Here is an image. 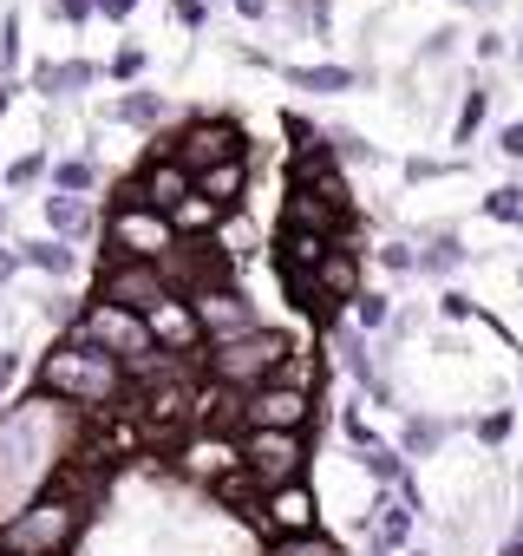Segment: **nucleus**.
<instances>
[{
  "label": "nucleus",
  "mask_w": 523,
  "mask_h": 556,
  "mask_svg": "<svg viewBox=\"0 0 523 556\" xmlns=\"http://www.w3.org/2000/svg\"><path fill=\"white\" fill-rule=\"evenodd\" d=\"M40 393L66 400L73 413H105V406H118V393H125V361L105 354V348H92L86 334H73V341H60V348L40 361Z\"/></svg>",
  "instance_id": "nucleus-1"
},
{
  "label": "nucleus",
  "mask_w": 523,
  "mask_h": 556,
  "mask_svg": "<svg viewBox=\"0 0 523 556\" xmlns=\"http://www.w3.org/2000/svg\"><path fill=\"white\" fill-rule=\"evenodd\" d=\"M79 523H86V504L66 484H53V491H40L34 504H21L8 523H0V549L8 556H66Z\"/></svg>",
  "instance_id": "nucleus-2"
},
{
  "label": "nucleus",
  "mask_w": 523,
  "mask_h": 556,
  "mask_svg": "<svg viewBox=\"0 0 523 556\" xmlns=\"http://www.w3.org/2000/svg\"><path fill=\"white\" fill-rule=\"evenodd\" d=\"M295 354V341L282 334V328H248V334H235V341H209V380L216 387H235V393H248V387H262V380H269L282 361Z\"/></svg>",
  "instance_id": "nucleus-3"
},
{
  "label": "nucleus",
  "mask_w": 523,
  "mask_h": 556,
  "mask_svg": "<svg viewBox=\"0 0 523 556\" xmlns=\"http://www.w3.org/2000/svg\"><path fill=\"white\" fill-rule=\"evenodd\" d=\"M242 465L262 491H276L308 471V432L302 426H242Z\"/></svg>",
  "instance_id": "nucleus-4"
},
{
  "label": "nucleus",
  "mask_w": 523,
  "mask_h": 556,
  "mask_svg": "<svg viewBox=\"0 0 523 556\" xmlns=\"http://www.w3.org/2000/svg\"><path fill=\"white\" fill-rule=\"evenodd\" d=\"M105 242H112V255H131V262H164L183 236H177V223L164 216V210H144L131 190L118 197V210H112V223H105Z\"/></svg>",
  "instance_id": "nucleus-5"
},
{
  "label": "nucleus",
  "mask_w": 523,
  "mask_h": 556,
  "mask_svg": "<svg viewBox=\"0 0 523 556\" xmlns=\"http://www.w3.org/2000/svg\"><path fill=\"white\" fill-rule=\"evenodd\" d=\"M203 419V393L190 387V374L177 367V374H164V380H151L144 387V400H138V439H190V426Z\"/></svg>",
  "instance_id": "nucleus-6"
},
{
  "label": "nucleus",
  "mask_w": 523,
  "mask_h": 556,
  "mask_svg": "<svg viewBox=\"0 0 523 556\" xmlns=\"http://www.w3.org/2000/svg\"><path fill=\"white\" fill-rule=\"evenodd\" d=\"M248 144H242V125L235 118H222V112H196V118H183L177 131H170V157L196 177V170H209V164H222V157H242Z\"/></svg>",
  "instance_id": "nucleus-7"
},
{
  "label": "nucleus",
  "mask_w": 523,
  "mask_h": 556,
  "mask_svg": "<svg viewBox=\"0 0 523 556\" xmlns=\"http://www.w3.org/2000/svg\"><path fill=\"white\" fill-rule=\"evenodd\" d=\"M79 334H86L92 348L118 354L125 367H131L144 348H157V341H151V321H144V315H131V308H118V302H105V295H92V302H86V315H79Z\"/></svg>",
  "instance_id": "nucleus-8"
},
{
  "label": "nucleus",
  "mask_w": 523,
  "mask_h": 556,
  "mask_svg": "<svg viewBox=\"0 0 523 556\" xmlns=\"http://www.w3.org/2000/svg\"><path fill=\"white\" fill-rule=\"evenodd\" d=\"M99 295L105 302H118V308H131V315H151L164 295H170V282H164V268L157 262H131V255H105V275H99Z\"/></svg>",
  "instance_id": "nucleus-9"
},
{
  "label": "nucleus",
  "mask_w": 523,
  "mask_h": 556,
  "mask_svg": "<svg viewBox=\"0 0 523 556\" xmlns=\"http://www.w3.org/2000/svg\"><path fill=\"white\" fill-rule=\"evenodd\" d=\"M321 523V497L308 478H289L276 491H262V510H255V530H269V536H302Z\"/></svg>",
  "instance_id": "nucleus-10"
},
{
  "label": "nucleus",
  "mask_w": 523,
  "mask_h": 556,
  "mask_svg": "<svg viewBox=\"0 0 523 556\" xmlns=\"http://www.w3.org/2000/svg\"><path fill=\"white\" fill-rule=\"evenodd\" d=\"M190 190H196V177H190V170L170 157V131H164V138H157V151L144 157V170L131 177V197H138L144 210H164V216H170V210H177Z\"/></svg>",
  "instance_id": "nucleus-11"
},
{
  "label": "nucleus",
  "mask_w": 523,
  "mask_h": 556,
  "mask_svg": "<svg viewBox=\"0 0 523 556\" xmlns=\"http://www.w3.org/2000/svg\"><path fill=\"white\" fill-rule=\"evenodd\" d=\"M177 471H183V478L216 484V478L242 471V439H235V432H222V426H203V432H190V439L177 445Z\"/></svg>",
  "instance_id": "nucleus-12"
},
{
  "label": "nucleus",
  "mask_w": 523,
  "mask_h": 556,
  "mask_svg": "<svg viewBox=\"0 0 523 556\" xmlns=\"http://www.w3.org/2000/svg\"><path fill=\"white\" fill-rule=\"evenodd\" d=\"M242 426H315V393H295L282 380H262L242 393Z\"/></svg>",
  "instance_id": "nucleus-13"
},
{
  "label": "nucleus",
  "mask_w": 523,
  "mask_h": 556,
  "mask_svg": "<svg viewBox=\"0 0 523 556\" xmlns=\"http://www.w3.org/2000/svg\"><path fill=\"white\" fill-rule=\"evenodd\" d=\"M190 308H196L203 341H235V334H248V328H255V308H248V295H242L235 282L196 289V295H190Z\"/></svg>",
  "instance_id": "nucleus-14"
},
{
  "label": "nucleus",
  "mask_w": 523,
  "mask_h": 556,
  "mask_svg": "<svg viewBox=\"0 0 523 556\" xmlns=\"http://www.w3.org/2000/svg\"><path fill=\"white\" fill-rule=\"evenodd\" d=\"M360 289H367V275H360L354 242H334V249H328V262L315 268V315H334V308L360 302Z\"/></svg>",
  "instance_id": "nucleus-15"
},
{
  "label": "nucleus",
  "mask_w": 523,
  "mask_h": 556,
  "mask_svg": "<svg viewBox=\"0 0 523 556\" xmlns=\"http://www.w3.org/2000/svg\"><path fill=\"white\" fill-rule=\"evenodd\" d=\"M99 73H105V66H92V60H40V66H34V92H40L47 105H66V99H86V92L99 86Z\"/></svg>",
  "instance_id": "nucleus-16"
},
{
  "label": "nucleus",
  "mask_w": 523,
  "mask_h": 556,
  "mask_svg": "<svg viewBox=\"0 0 523 556\" xmlns=\"http://www.w3.org/2000/svg\"><path fill=\"white\" fill-rule=\"evenodd\" d=\"M144 321H151V341H157V348H170V354H190V348L203 341V328H196V308H190V295H164V302H157V308H151Z\"/></svg>",
  "instance_id": "nucleus-17"
},
{
  "label": "nucleus",
  "mask_w": 523,
  "mask_h": 556,
  "mask_svg": "<svg viewBox=\"0 0 523 556\" xmlns=\"http://www.w3.org/2000/svg\"><path fill=\"white\" fill-rule=\"evenodd\" d=\"M112 125H125V131H170V99L157 86H125L118 105H112Z\"/></svg>",
  "instance_id": "nucleus-18"
},
{
  "label": "nucleus",
  "mask_w": 523,
  "mask_h": 556,
  "mask_svg": "<svg viewBox=\"0 0 523 556\" xmlns=\"http://www.w3.org/2000/svg\"><path fill=\"white\" fill-rule=\"evenodd\" d=\"M328 249H334V236H321V229H289V223H282L276 268H282V275H315V268L328 262Z\"/></svg>",
  "instance_id": "nucleus-19"
},
{
  "label": "nucleus",
  "mask_w": 523,
  "mask_h": 556,
  "mask_svg": "<svg viewBox=\"0 0 523 556\" xmlns=\"http://www.w3.org/2000/svg\"><path fill=\"white\" fill-rule=\"evenodd\" d=\"M295 92H315V99H341V92H354L360 86V73L354 66H334V60H321V66H276Z\"/></svg>",
  "instance_id": "nucleus-20"
},
{
  "label": "nucleus",
  "mask_w": 523,
  "mask_h": 556,
  "mask_svg": "<svg viewBox=\"0 0 523 556\" xmlns=\"http://www.w3.org/2000/svg\"><path fill=\"white\" fill-rule=\"evenodd\" d=\"M196 190L209 197V203H242V190H248V157H222V164H209V170H196Z\"/></svg>",
  "instance_id": "nucleus-21"
},
{
  "label": "nucleus",
  "mask_w": 523,
  "mask_h": 556,
  "mask_svg": "<svg viewBox=\"0 0 523 556\" xmlns=\"http://www.w3.org/2000/svg\"><path fill=\"white\" fill-rule=\"evenodd\" d=\"M464 268V242L451 236V229H425V242H419V275H458Z\"/></svg>",
  "instance_id": "nucleus-22"
},
{
  "label": "nucleus",
  "mask_w": 523,
  "mask_h": 556,
  "mask_svg": "<svg viewBox=\"0 0 523 556\" xmlns=\"http://www.w3.org/2000/svg\"><path fill=\"white\" fill-rule=\"evenodd\" d=\"M47 229H53L60 242H73V236H92V203H86V197H66V190H53V197H47Z\"/></svg>",
  "instance_id": "nucleus-23"
},
{
  "label": "nucleus",
  "mask_w": 523,
  "mask_h": 556,
  "mask_svg": "<svg viewBox=\"0 0 523 556\" xmlns=\"http://www.w3.org/2000/svg\"><path fill=\"white\" fill-rule=\"evenodd\" d=\"M412 543V504H380L373 510V556H399Z\"/></svg>",
  "instance_id": "nucleus-24"
},
{
  "label": "nucleus",
  "mask_w": 523,
  "mask_h": 556,
  "mask_svg": "<svg viewBox=\"0 0 523 556\" xmlns=\"http://www.w3.org/2000/svg\"><path fill=\"white\" fill-rule=\"evenodd\" d=\"M222 216H229V210H222V203H209L203 190H190V197H183V203L170 210L177 236H216V229H222Z\"/></svg>",
  "instance_id": "nucleus-25"
},
{
  "label": "nucleus",
  "mask_w": 523,
  "mask_h": 556,
  "mask_svg": "<svg viewBox=\"0 0 523 556\" xmlns=\"http://www.w3.org/2000/svg\"><path fill=\"white\" fill-rule=\"evenodd\" d=\"M144 66H151V47L125 34V40L112 47V60H105V79H118V86H138V79H144Z\"/></svg>",
  "instance_id": "nucleus-26"
},
{
  "label": "nucleus",
  "mask_w": 523,
  "mask_h": 556,
  "mask_svg": "<svg viewBox=\"0 0 523 556\" xmlns=\"http://www.w3.org/2000/svg\"><path fill=\"white\" fill-rule=\"evenodd\" d=\"M21 262H27V268H40V275H73V242L40 236V242H27V249H21Z\"/></svg>",
  "instance_id": "nucleus-27"
},
{
  "label": "nucleus",
  "mask_w": 523,
  "mask_h": 556,
  "mask_svg": "<svg viewBox=\"0 0 523 556\" xmlns=\"http://www.w3.org/2000/svg\"><path fill=\"white\" fill-rule=\"evenodd\" d=\"M282 21H289V34H315V40H328V27H334V8H328V0H289V8H282Z\"/></svg>",
  "instance_id": "nucleus-28"
},
{
  "label": "nucleus",
  "mask_w": 523,
  "mask_h": 556,
  "mask_svg": "<svg viewBox=\"0 0 523 556\" xmlns=\"http://www.w3.org/2000/svg\"><path fill=\"white\" fill-rule=\"evenodd\" d=\"M53 190L92 197V190H99V164H92V157H60V164H53Z\"/></svg>",
  "instance_id": "nucleus-29"
},
{
  "label": "nucleus",
  "mask_w": 523,
  "mask_h": 556,
  "mask_svg": "<svg viewBox=\"0 0 523 556\" xmlns=\"http://www.w3.org/2000/svg\"><path fill=\"white\" fill-rule=\"evenodd\" d=\"M269 556H347V549L321 530H302V536H269Z\"/></svg>",
  "instance_id": "nucleus-30"
},
{
  "label": "nucleus",
  "mask_w": 523,
  "mask_h": 556,
  "mask_svg": "<svg viewBox=\"0 0 523 556\" xmlns=\"http://www.w3.org/2000/svg\"><path fill=\"white\" fill-rule=\"evenodd\" d=\"M484 118H490V92H484V86H471V92H464V105H458L451 138H458V144H471V138L484 131Z\"/></svg>",
  "instance_id": "nucleus-31"
},
{
  "label": "nucleus",
  "mask_w": 523,
  "mask_h": 556,
  "mask_svg": "<svg viewBox=\"0 0 523 556\" xmlns=\"http://www.w3.org/2000/svg\"><path fill=\"white\" fill-rule=\"evenodd\" d=\"M445 445V426L438 419H406V432H399V452L406 458H425V452H438Z\"/></svg>",
  "instance_id": "nucleus-32"
},
{
  "label": "nucleus",
  "mask_w": 523,
  "mask_h": 556,
  "mask_svg": "<svg viewBox=\"0 0 523 556\" xmlns=\"http://www.w3.org/2000/svg\"><path fill=\"white\" fill-rule=\"evenodd\" d=\"M458 40H464L458 27H432V34L419 40V66H425V73H432V66H451V53H458Z\"/></svg>",
  "instance_id": "nucleus-33"
},
{
  "label": "nucleus",
  "mask_w": 523,
  "mask_h": 556,
  "mask_svg": "<svg viewBox=\"0 0 523 556\" xmlns=\"http://www.w3.org/2000/svg\"><path fill=\"white\" fill-rule=\"evenodd\" d=\"M328 144H334L341 164H380V151H373L360 131H347V125H328Z\"/></svg>",
  "instance_id": "nucleus-34"
},
{
  "label": "nucleus",
  "mask_w": 523,
  "mask_h": 556,
  "mask_svg": "<svg viewBox=\"0 0 523 556\" xmlns=\"http://www.w3.org/2000/svg\"><path fill=\"white\" fill-rule=\"evenodd\" d=\"M269 380H282V387H295V393H315L321 387V361H308V354H289Z\"/></svg>",
  "instance_id": "nucleus-35"
},
{
  "label": "nucleus",
  "mask_w": 523,
  "mask_h": 556,
  "mask_svg": "<svg viewBox=\"0 0 523 556\" xmlns=\"http://www.w3.org/2000/svg\"><path fill=\"white\" fill-rule=\"evenodd\" d=\"M360 465H367L380 484H399V478H406V452H386L380 439H373V445H360Z\"/></svg>",
  "instance_id": "nucleus-36"
},
{
  "label": "nucleus",
  "mask_w": 523,
  "mask_h": 556,
  "mask_svg": "<svg viewBox=\"0 0 523 556\" xmlns=\"http://www.w3.org/2000/svg\"><path fill=\"white\" fill-rule=\"evenodd\" d=\"M484 216H490V223H523V184H497V190L484 197Z\"/></svg>",
  "instance_id": "nucleus-37"
},
{
  "label": "nucleus",
  "mask_w": 523,
  "mask_h": 556,
  "mask_svg": "<svg viewBox=\"0 0 523 556\" xmlns=\"http://www.w3.org/2000/svg\"><path fill=\"white\" fill-rule=\"evenodd\" d=\"M209 14H216L209 0H170V27H177V34H203Z\"/></svg>",
  "instance_id": "nucleus-38"
},
{
  "label": "nucleus",
  "mask_w": 523,
  "mask_h": 556,
  "mask_svg": "<svg viewBox=\"0 0 523 556\" xmlns=\"http://www.w3.org/2000/svg\"><path fill=\"white\" fill-rule=\"evenodd\" d=\"M282 138H289V144H295V151H308V144H321V138H328V131H321V125H315V118H308V112H282Z\"/></svg>",
  "instance_id": "nucleus-39"
},
{
  "label": "nucleus",
  "mask_w": 523,
  "mask_h": 556,
  "mask_svg": "<svg viewBox=\"0 0 523 556\" xmlns=\"http://www.w3.org/2000/svg\"><path fill=\"white\" fill-rule=\"evenodd\" d=\"M47 170H53V164H47V157H40V151H21V157H14V164H8V190H27V184H40V177H47Z\"/></svg>",
  "instance_id": "nucleus-40"
},
{
  "label": "nucleus",
  "mask_w": 523,
  "mask_h": 556,
  "mask_svg": "<svg viewBox=\"0 0 523 556\" xmlns=\"http://www.w3.org/2000/svg\"><path fill=\"white\" fill-rule=\"evenodd\" d=\"M380 268H386V275H412V268H419V249L393 236V242H380Z\"/></svg>",
  "instance_id": "nucleus-41"
},
{
  "label": "nucleus",
  "mask_w": 523,
  "mask_h": 556,
  "mask_svg": "<svg viewBox=\"0 0 523 556\" xmlns=\"http://www.w3.org/2000/svg\"><path fill=\"white\" fill-rule=\"evenodd\" d=\"M354 315H360V328H386V321H393V302H386V295H373V289H360Z\"/></svg>",
  "instance_id": "nucleus-42"
},
{
  "label": "nucleus",
  "mask_w": 523,
  "mask_h": 556,
  "mask_svg": "<svg viewBox=\"0 0 523 556\" xmlns=\"http://www.w3.org/2000/svg\"><path fill=\"white\" fill-rule=\"evenodd\" d=\"M21 66V14L0 21V73H14Z\"/></svg>",
  "instance_id": "nucleus-43"
},
{
  "label": "nucleus",
  "mask_w": 523,
  "mask_h": 556,
  "mask_svg": "<svg viewBox=\"0 0 523 556\" xmlns=\"http://www.w3.org/2000/svg\"><path fill=\"white\" fill-rule=\"evenodd\" d=\"M53 21L86 27V21H99V0H53Z\"/></svg>",
  "instance_id": "nucleus-44"
},
{
  "label": "nucleus",
  "mask_w": 523,
  "mask_h": 556,
  "mask_svg": "<svg viewBox=\"0 0 523 556\" xmlns=\"http://www.w3.org/2000/svg\"><path fill=\"white\" fill-rule=\"evenodd\" d=\"M451 170H464V157H445V164H438V157H412V164H406L412 184H425V177H451Z\"/></svg>",
  "instance_id": "nucleus-45"
},
{
  "label": "nucleus",
  "mask_w": 523,
  "mask_h": 556,
  "mask_svg": "<svg viewBox=\"0 0 523 556\" xmlns=\"http://www.w3.org/2000/svg\"><path fill=\"white\" fill-rule=\"evenodd\" d=\"M477 439H484V445H503V439H510V413H503V406L484 413V419H477Z\"/></svg>",
  "instance_id": "nucleus-46"
},
{
  "label": "nucleus",
  "mask_w": 523,
  "mask_h": 556,
  "mask_svg": "<svg viewBox=\"0 0 523 556\" xmlns=\"http://www.w3.org/2000/svg\"><path fill=\"white\" fill-rule=\"evenodd\" d=\"M144 8V0H99V21H112V27H125L131 14Z\"/></svg>",
  "instance_id": "nucleus-47"
},
{
  "label": "nucleus",
  "mask_w": 523,
  "mask_h": 556,
  "mask_svg": "<svg viewBox=\"0 0 523 556\" xmlns=\"http://www.w3.org/2000/svg\"><path fill=\"white\" fill-rule=\"evenodd\" d=\"M503 53H510V40H503L497 27H484V34H477V60L490 66V60H503Z\"/></svg>",
  "instance_id": "nucleus-48"
},
{
  "label": "nucleus",
  "mask_w": 523,
  "mask_h": 556,
  "mask_svg": "<svg viewBox=\"0 0 523 556\" xmlns=\"http://www.w3.org/2000/svg\"><path fill=\"white\" fill-rule=\"evenodd\" d=\"M497 151H503V157H510V164H523V118H516V125H503V131H497Z\"/></svg>",
  "instance_id": "nucleus-49"
},
{
  "label": "nucleus",
  "mask_w": 523,
  "mask_h": 556,
  "mask_svg": "<svg viewBox=\"0 0 523 556\" xmlns=\"http://www.w3.org/2000/svg\"><path fill=\"white\" fill-rule=\"evenodd\" d=\"M235 14H242V21H269L276 0H235Z\"/></svg>",
  "instance_id": "nucleus-50"
},
{
  "label": "nucleus",
  "mask_w": 523,
  "mask_h": 556,
  "mask_svg": "<svg viewBox=\"0 0 523 556\" xmlns=\"http://www.w3.org/2000/svg\"><path fill=\"white\" fill-rule=\"evenodd\" d=\"M471 315H477V308H471L464 295H445V321H471Z\"/></svg>",
  "instance_id": "nucleus-51"
},
{
  "label": "nucleus",
  "mask_w": 523,
  "mask_h": 556,
  "mask_svg": "<svg viewBox=\"0 0 523 556\" xmlns=\"http://www.w3.org/2000/svg\"><path fill=\"white\" fill-rule=\"evenodd\" d=\"M451 8H471V14H497L503 0H451Z\"/></svg>",
  "instance_id": "nucleus-52"
},
{
  "label": "nucleus",
  "mask_w": 523,
  "mask_h": 556,
  "mask_svg": "<svg viewBox=\"0 0 523 556\" xmlns=\"http://www.w3.org/2000/svg\"><path fill=\"white\" fill-rule=\"evenodd\" d=\"M14 268H21V255H14V249H0V282H14Z\"/></svg>",
  "instance_id": "nucleus-53"
},
{
  "label": "nucleus",
  "mask_w": 523,
  "mask_h": 556,
  "mask_svg": "<svg viewBox=\"0 0 523 556\" xmlns=\"http://www.w3.org/2000/svg\"><path fill=\"white\" fill-rule=\"evenodd\" d=\"M14 367H21V354H0V393H8V380H14Z\"/></svg>",
  "instance_id": "nucleus-54"
},
{
  "label": "nucleus",
  "mask_w": 523,
  "mask_h": 556,
  "mask_svg": "<svg viewBox=\"0 0 523 556\" xmlns=\"http://www.w3.org/2000/svg\"><path fill=\"white\" fill-rule=\"evenodd\" d=\"M14 112V86H0V118H8Z\"/></svg>",
  "instance_id": "nucleus-55"
},
{
  "label": "nucleus",
  "mask_w": 523,
  "mask_h": 556,
  "mask_svg": "<svg viewBox=\"0 0 523 556\" xmlns=\"http://www.w3.org/2000/svg\"><path fill=\"white\" fill-rule=\"evenodd\" d=\"M497 556H523V536H510V543H503V549H497Z\"/></svg>",
  "instance_id": "nucleus-56"
},
{
  "label": "nucleus",
  "mask_w": 523,
  "mask_h": 556,
  "mask_svg": "<svg viewBox=\"0 0 523 556\" xmlns=\"http://www.w3.org/2000/svg\"><path fill=\"white\" fill-rule=\"evenodd\" d=\"M516 66H523V34H516Z\"/></svg>",
  "instance_id": "nucleus-57"
},
{
  "label": "nucleus",
  "mask_w": 523,
  "mask_h": 556,
  "mask_svg": "<svg viewBox=\"0 0 523 556\" xmlns=\"http://www.w3.org/2000/svg\"><path fill=\"white\" fill-rule=\"evenodd\" d=\"M209 8H222V0H209Z\"/></svg>",
  "instance_id": "nucleus-58"
},
{
  "label": "nucleus",
  "mask_w": 523,
  "mask_h": 556,
  "mask_svg": "<svg viewBox=\"0 0 523 556\" xmlns=\"http://www.w3.org/2000/svg\"><path fill=\"white\" fill-rule=\"evenodd\" d=\"M412 556H425V549H412Z\"/></svg>",
  "instance_id": "nucleus-59"
},
{
  "label": "nucleus",
  "mask_w": 523,
  "mask_h": 556,
  "mask_svg": "<svg viewBox=\"0 0 523 556\" xmlns=\"http://www.w3.org/2000/svg\"><path fill=\"white\" fill-rule=\"evenodd\" d=\"M0 556H8V549H0Z\"/></svg>",
  "instance_id": "nucleus-60"
}]
</instances>
